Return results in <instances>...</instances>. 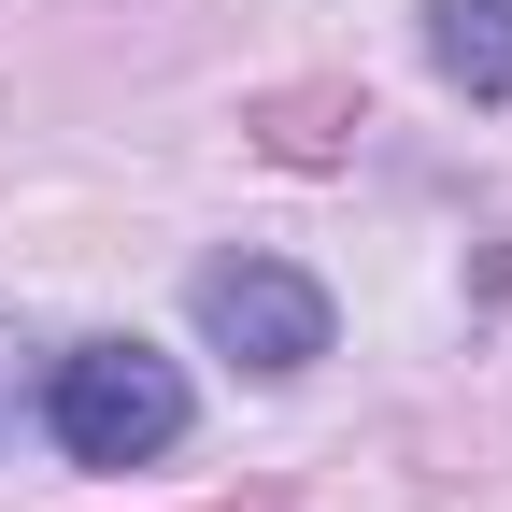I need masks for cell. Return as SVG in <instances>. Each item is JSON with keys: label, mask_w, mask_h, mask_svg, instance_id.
I'll list each match as a JSON object with an SVG mask.
<instances>
[{"label": "cell", "mask_w": 512, "mask_h": 512, "mask_svg": "<svg viewBox=\"0 0 512 512\" xmlns=\"http://www.w3.org/2000/svg\"><path fill=\"white\" fill-rule=\"evenodd\" d=\"M43 427H57L72 470H157L185 441V370L143 356V342H72L57 384H43Z\"/></svg>", "instance_id": "cell-1"}, {"label": "cell", "mask_w": 512, "mask_h": 512, "mask_svg": "<svg viewBox=\"0 0 512 512\" xmlns=\"http://www.w3.org/2000/svg\"><path fill=\"white\" fill-rule=\"evenodd\" d=\"M185 313H200V342H214V356H242L256 384H285V370L328 356V285L285 271V256H200Z\"/></svg>", "instance_id": "cell-2"}, {"label": "cell", "mask_w": 512, "mask_h": 512, "mask_svg": "<svg viewBox=\"0 0 512 512\" xmlns=\"http://www.w3.org/2000/svg\"><path fill=\"white\" fill-rule=\"evenodd\" d=\"M427 72L456 100H512V0H427Z\"/></svg>", "instance_id": "cell-3"}]
</instances>
